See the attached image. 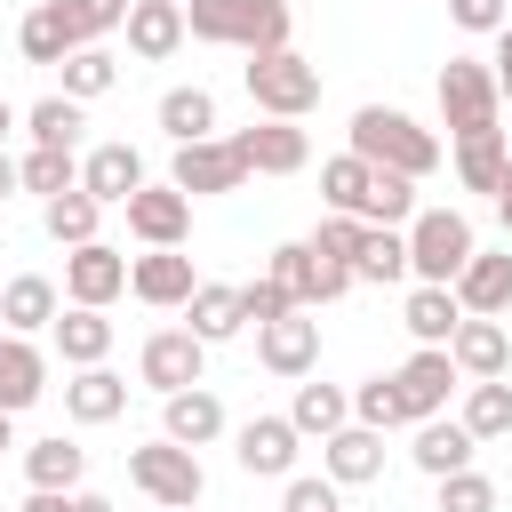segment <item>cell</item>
Returning a JSON list of instances; mask_svg holds the SVG:
<instances>
[{"instance_id": "obj_47", "label": "cell", "mask_w": 512, "mask_h": 512, "mask_svg": "<svg viewBox=\"0 0 512 512\" xmlns=\"http://www.w3.org/2000/svg\"><path fill=\"white\" fill-rule=\"evenodd\" d=\"M360 240H368V216H336V208H328V216L312 224V248H320V256H336V264H352V256H360Z\"/></svg>"}, {"instance_id": "obj_41", "label": "cell", "mask_w": 512, "mask_h": 512, "mask_svg": "<svg viewBox=\"0 0 512 512\" xmlns=\"http://www.w3.org/2000/svg\"><path fill=\"white\" fill-rule=\"evenodd\" d=\"M64 24L80 32V48H104V32H128V8L136 0H56Z\"/></svg>"}, {"instance_id": "obj_28", "label": "cell", "mask_w": 512, "mask_h": 512, "mask_svg": "<svg viewBox=\"0 0 512 512\" xmlns=\"http://www.w3.org/2000/svg\"><path fill=\"white\" fill-rule=\"evenodd\" d=\"M48 336H56L64 368H104V352H112V320H104V312H88V304H64Z\"/></svg>"}, {"instance_id": "obj_36", "label": "cell", "mask_w": 512, "mask_h": 512, "mask_svg": "<svg viewBox=\"0 0 512 512\" xmlns=\"http://www.w3.org/2000/svg\"><path fill=\"white\" fill-rule=\"evenodd\" d=\"M24 192H40V208L48 200H64V192H80V152H56V144H32L24 160Z\"/></svg>"}, {"instance_id": "obj_54", "label": "cell", "mask_w": 512, "mask_h": 512, "mask_svg": "<svg viewBox=\"0 0 512 512\" xmlns=\"http://www.w3.org/2000/svg\"><path fill=\"white\" fill-rule=\"evenodd\" d=\"M496 216H504V232H512V168H504V192H496Z\"/></svg>"}, {"instance_id": "obj_32", "label": "cell", "mask_w": 512, "mask_h": 512, "mask_svg": "<svg viewBox=\"0 0 512 512\" xmlns=\"http://www.w3.org/2000/svg\"><path fill=\"white\" fill-rule=\"evenodd\" d=\"M400 328L416 336V344H448L456 328H464V304H456V288H408V304H400Z\"/></svg>"}, {"instance_id": "obj_15", "label": "cell", "mask_w": 512, "mask_h": 512, "mask_svg": "<svg viewBox=\"0 0 512 512\" xmlns=\"http://www.w3.org/2000/svg\"><path fill=\"white\" fill-rule=\"evenodd\" d=\"M448 360H456V376H464V384H496V376H512V328H504V320H472V312H464V328L448 336Z\"/></svg>"}, {"instance_id": "obj_21", "label": "cell", "mask_w": 512, "mask_h": 512, "mask_svg": "<svg viewBox=\"0 0 512 512\" xmlns=\"http://www.w3.org/2000/svg\"><path fill=\"white\" fill-rule=\"evenodd\" d=\"M456 304L472 320H504L512 312V248H480L464 272H456Z\"/></svg>"}, {"instance_id": "obj_43", "label": "cell", "mask_w": 512, "mask_h": 512, "mask_svg": "<svg viewBox=\"0 0 512 512\" xmlns=\"http://www.w3.org/2000/svg\"><path fill=\"white\" fill-rule=\"evenodd\" d=\"M408 216H416V176H392V168H376V184H368V224H392V232H408Z\"/></svg>"}, {"instance_id": "obj_35", "label": "cell", "mask_w": 512, "mask_h": 512, "mask_svg": "<svg viewBox=\"0 0 512 512\" xmlns=\"http://www.w3.org/2000/svg\"><path fill=\"white\" fill-rule=\"evenodd\" d=\"M368 184H376V168H368L360 152H336V160H320V200H328L336 216H368Z\"/></svg>"}, {"instance_id": "obj_5", "label": "cell", "mask_w": 512, "mask_h": 512, "mask_svg": "<svg viewBox=\"0 0 512 512\" xmlns=\"http://www.w3.org/2000/svg\"><path fill=\"white\" fill-rule=\"evenodd\" d=\"M128 480H136L160 512H192V504L208 496L200 448H176V440H144V448H128Z\"/></svg>"}, {"instance_id": "obj_17", "label": "cell", "mask_w": 512, "mask_h": 512, "mask_svg": "<svg viewBox=\"0 0 512 512\" xmlns=\"http://www.w3.org/2000/svg\"><path fill=\"white\" fill-rule=\"evenodd\" d=\"M144 184H152V176H144V152H136V144H96V152L80 160V192L104 200V208H128Z\"/></svg>"}, {"instance_id": "obj_51", "label": "cell", "mask_w": 512, "mask_h": 512, "mask_svg": "<svg viewBox=\"0 0 512 512\" xmlns=\"http://www.w3.org/2000/svg\"><path fill=\"white\" fill-rule=\"evenodd\" d=\"M16 192H24V168H16V160H8V152H0V208H8V200H16Z\"/></svg>"}, {"instance_id": "obj_50", "label": "cell", "mask_w": 512, "mask_h": 512, "mask_svg": "<svg viewBox=\"0 0 512 512\" xmlns=\"http://www.w3.org/2000/svg\"><path fill=\"white\" fill-rule=\"evenodd\" d=\"M72 496H80V488H72ZM72 496H64V488H24L16 512H72Z\"/></svg>"}, {"instance_id": "obj_3", "label": "cell", "mask_w": 512, "mask_h": 512, "mask_svg": "<svg viewBox=\"0 0 512 512\" xmlns=\"http://www.w3.org/2000/svg\"><path fill=\"white\" fill-rule=\"evenodd\" d=\"M480 256V240H472V216L464 208H416L408 216V280H424V288H456V272Z\"/></svg>"}, {"instance_id": "obj_42", "label": "cell", "mask_w": 512, "mask_h": 512, "mask_svg": "<svg viewBox=\"0 0 512 512\" xmlns=\"http://www.w3.org/2000/svg\"><path fill=\"white\" fill-rule=\"evenodd\" d=\"M112 80H120V56H112V48H80V56L64 64V96H72V104H96Z\"/></svg>"}, {"instance_id": "obj_27", "label": "cell", "mask_w": 512, "mask_h": 512, "mask_svg": "<svg viewBox=\"0 0 512 512\" xmlns=\"http://www.w3.org/2000/svg\"><path fill=\"white\" fill-rule=\"evenodd\" d=\"M40 392H48V360H40V344H32V336H0V408L24 416Z\"/></svg>"}, {"instance_id": "obj_6", "label": "cell", "mask_w": 512, "mask_h": 512, "mask_svg": "<svg viewBox=\"0 0 512 512\" xmlns=\"http://www.w3.org/2000/svg\"><path fill=\"white\" fill-rule=\"evenodd\" d=\"M496 112H504L496 64L448 56V64H440V120H448V136H480V128H496Z\"/></svg>"}, {"instance_id": "obj_30", "label": "cell", "mask_w": 512, "mask_h": 512, "mask_svg": "<svg viewBox=\"0 0 512 512\" xmlns=\"http://www.w3.org/2000/svg\"><path fill=\"white\" fill-rule=\"evenodd\" d=\"M152 120H160L168 144H208V136H216V96H208L200 80H192V88H168Z\"/></svg>"}, {"instance_id": "obj_57", "label": "cell", "mask_w": 512, "mask_h": 512, "mask_svg": "<svg viewBox=\"0 0 512 512\" xmlns=\"http://www.w3.org/2000/svg\"><path fill=\"white\" fill-rule=\"evenodd\" d=\"M496 88H504V104H512V80H496Z\"/></svg>"}, {"instance_id": "obj_19", "label": "cell", "mask_w": 512, "mask_h": 512, "mask_svg": "<svg viewBox=\"0 0 512 512\" xmlns=\"http://www.w3.org/2000/svg\"><path fill=\"white\" fill-rule=\"evenodd\" d=\"M56 312H64V288L48 272H16L0 288V336H40V328H56Z\"/></svg>"}, {"instance_id": "obj_16", "label": "cell", "mask_w": 512, "mask_h": 512, "mask_svg": "<svg viewBox=\"0 0 512 512\" xmlns=\"http://www.w3.org/2000/svg\"><path fill=\"white\" fill-rule=\"evenodd\" d=\"M232 144H240L248 176H296V168L312 160V136H304L296 120H256V128H240Z\"/></svg>"}, {"instance_id": "obj_24", "label": "cell", "mask_w": 512, "mask_h": 512, "mask_svg": "<svg viewBox=\"0 0 512 512\" xmlns=\"http://www.w3.org/2000/svg\"><path fill=\"white\" fill-rule=\"evenodd\" d=\"M16 48H24V64H72L80 56V32L64 24V8L56 0H40V8H24V24H16Z\"/></svg>"}, {"instance_id": "obj_22", "label": "cell", "mask_w": 512, "mask_h": 512, "mask_svg": "<svg viewBox=\"0 0 512 512\" xmlns=\"http://www.w3.org/2000/svg\"><path fill=\"white\" fill-rule=\"evenodd\" d=\"M160 440H176V448H208V440H224V400H216L208 384L168 392V400H160Z\"/></svg>"}, {"instance_id": "obj_23", "label": "cell", "mask_w": 512, "mask_h": 512, "mask_svg": "<svg viewBox=\"0 0 512 512\" xmlns=\"http://www.w3.org/2000/svg\"><path fill=\"white\" fill-rule=\"evenodd\" d=\"M176 48H184V0H136L128 8V56L168 64Z\"/></svg>"}, {"instance_id": "obj_45", "label": "cell", "mask_w": 512, "mask_h": 512, "mask_svg": "<svg viewBox=\"0 0 512 512\" xmlns=\"http://www.w3.org/2000/svg\"><path fill=\"white\" fill-rule=\"evenodd\" d=\"M432 488H440V512H496V480L472 472V464L448 472V480H432Z\"/></svg>"}, {"instance_id": "obj_12", "label": "cell", "mask_w": 512, "mask_h": 512, "mask_svg": "<svg viewBox=\"0 0 512 512\" xmlns=\"http://www.w3.org/2000/svg\"><path fill=\"white\" fill-rule=\"evenodd\" d=\"M296 448H304V432L288 416H248L232 432V456H240L248 480H296Z\"/></svg>"}, {"instance_id": "obj_34", "label": "cell", "mask_w": 512, "mask_h": 512, "mask_svg": "<svg viewBox=\"0 0 512 512\" xmlns=\"http://www.w3.org/2000/svg\"><path fill=\"white\" fill-rule=\"evenodd\" d=\"M288 424H296L304 440H328V432H344V424H352V392H344V384H296Z\"/></svg>"}, {"instance_id": "obj_10", "label": "cell", "mask_w": 512, "mask_h": 512, "mask_svg": "<svg viewBox=\"0 0 512 512\" xmlns=\"http://www.w3.org/2000/svg\"><path fill=\"white\" fill-rule=\"evenodd\" d=\"M200 368H208V344H200L192 328H152L144 352H136V376H144L160 400H168V392H192Z\"/></svg>"}, {"instance_id": "obj_39", "label": "cell", "mask_w": 512, "mask_h": 512, "mask_svg": "<svg viewBox=\"0 0 512 512\" xmlns=\"http://www.w3.org/2000/svg\"><path fill=\"white\" fill-rule=\"evenodd\" d=\"M472 440H504L512 432V384L496 376V384H464V416H456Z\"/></svg>"}, {"instance_id": "obj_33", "label": "cell", "mask_w": 512, "mask_h": 512, "mask_svg": "<svg viewBox=\"0 0 512 512\" xmlns=\"http://www.w3.org/2000/svg\"><path fill=\"white\" fill-rule=\"evenodd\" d=\"M80 472H88V448L80 440H64V432H48V440H32L24 448V488H80Z\"/></svg>"}, {"instance_id": "obj_1", "label": "cell", "mask_w": 512, "mask_h": 512, "mask_svg": "<svg viewBox=\"0 0 512 512\" xmlns=\"http://www.w3.org/2000/svg\"><path fill=\"white\" fill-rule=\"evenodd\" d=\"M344 136H352L344 152H360L368 168H392V176H416V184L440 168V136H432L424 120H408L400 104H360Z\"/></svg>"}, {"instance_id": "obj_18", "label": "cell", "mask_w": 512, "mask_h": 512, "mask_svg": "<svg viewBox=\"0 0 512 512\" xmlns=\"http://www.w3.org/2000/svg\"><path fill=\"white\" fill-rule=\"evenodd\" d=\"M128 232H136L144 248H184V232H192V200H184L176 184H144V192L128 200Z\"/></svg>"}, {"instance_id": "obj_44", "label": "cell", "mask_w": 512, "mask_h": 512, "mask_svg": "<svg viewBox=\"0 0 512 512\" xmlns=\"http://www.w3.org/2000/svg\"><path fill=\"white\" fill-rule=\"evenodd\" d=\"M352 424H368V432H392V424H408V416H400V392H392V376H368V384L352 392Z\"/></svg>"}, {"instance_id": "obj_53", "label": "cell", "mask_w": 512, "mask_h": 512, "mask_svg": "<svg viewBox=\"0 0 512 512\" xmlns=\"http://www.w3.org/2000/svg\"><path fill=\"white\" fill-rule=\"evenodd\" d=\"M72 512H112V496H96V488H80V496H72Z\"/></svg>"}, {"instance_id": "obj_59", "label": "cell", "mask_w": 512, "mask_h": 512, "mask_svg": "<svg viewBox=\"0 0 512 512\" xmlns=\"http://www.w3.org/2000/svg\"><path fill=\"white\" fill-rule=\"evenodd\" d=\"M152 512H160V504H152Z\"/></svg>"}, {"instance_id": "obj_26", "label": "cell", "mask_w": 512, "mask_h": 512, "mask_svg": "<svg viewBox=\"0 0 512 512\" xmlns=\"http://www.w3.org/2000/svg\"><path fill=\"white\" fill-rule=\"evenodd\" d=\"M472 432L456 424V416H432V424H416V448H408V464L424 472V480H448V472H464L472 464Z\"/></svg>"}, {"instance_id": "obj_38", "label": "cell", "mask_w": 512, "mask_h": 512, "mask_svg": "<svg viewBox=\"0 0 512 512\" xmlns=\"http://www.w3.org/2000/svg\"><path fill=\"white\" fill-rule=\"evenodd\" d=\"M80 128H88V104H72V96H40V104L24 112V136H32V144H56V152H72Z\"/></svg>"}, {"instance_id": "obj_37", "label": "cell", "mask_w": 512, "mask_h": 512, "mask_svg": "<svg viewBox=\"0 0 512 512\" xmlns=\"http://www.w3.org/2000/svg\"><path fill=\"white\" fill-rule=\"evenodd\" d=\"M352 272H360L368 288H392V280H408V232H392V224H368V240H360V256H352Z\"/></svg>"}, {"instance_id": "obj_9", "label": "cell", "mask_w": 512, "mask_h": 512, "mask_svg": "<svg viewBox=\"0 0 512 512\" xmlns=\"http://www.w3.org/2000/svg\"><path fill=\"white\" fill-rule=\"evenodd\" d=\"M456 384H464V376H456L448 344H416V352L392 368V392H400V416H408V424H432V416L448 408Z\"/></svg>"}, {"instance_id": "obj_4", "label": "cell", "mask_w": 512, "mask_h": 512, "mask_svg": "<svg viewBox=\"0 0 512 512\" xmlns=\"http://www.w3.org/2000/svg\"><path fill=\"white\" fill-rule=\"evenodd\" d=\"M248 104L264 112V120H304L312 104H320V64L312 56H296V48H272V56H248Z\"/></svg>"}, {"instance_id": "obj_8", "label": "cell", "mask_w": 512, "mask_h": 512, "mask_svg": "<svg viewBox=\"0 0 512 512\" xmlns=\"http://www.w3.org/2000/svg\"><path fill=\"white\" fill-rule=\"evenodd\" d=\"M168 184H176L184 200H216V192H240V184H248V160H240V144H232V136L176 144V160H168Z\"/></svg>"}, {"instance_id": "obj_13", "label": "cell", "mask_w": 512, "mask_h": 512, "mask_svg": "<svg viewBox=\"0 0 512 512\" xmlns=\"http://www.w3.org/2000/svg\"><path fill=\"white\" fill-rule=\"evenodd\" d=\"M112 296H128V256H120V248H104V240L72 248V256H64V304L104 312Z\"/></svg>"}, {"instance_id": "obj_40", "label": "cell", "mask_w": 512, "mask_h": 512, "mask_svg": "<svg viewBox=\"0 0 512 512\" xmlns=\"http://www.w3.org/2000/svg\"><path fill=\"white\" fill-rule=\"evenodd\" d=\"M96 216H104V200H88V192H64V200L40 208V224H48L56 248H88L96 240Z\"/></svg>"}, {"instance_id": "obj_58", "label": "cell", "mask_w": 512, "mask_h": 512, "mask_svg": "<svg viewBox=\"0 0 512 512\" xmlns=\"http://www.w3.org/2000/svg\"><path fill=\"white\" fill-rule=\"evenodd\" d=\"M504 8H512V0H504Z\"/></svg>"}, {"instance_id": "obj_14", "label": "cell", "mask_w": 512, "mask_h": 512, "mask_svg": "<svg viewBox=\"0 0 512 512\" xmlns=\"http://www.w3.org/2000/svg\"><path fill=\"white\" fill-rule=\"evenodd\" d=\"M256 360H264L272 376H288V384H304V376L320 368V320H312V312H288V320H272V328H256Z\"/></svg>"}, {"instance_id": "obj_49", "label": "cell", "mask_w": 512, "mask_h": 512, "mask_svg": "<svg viewBox=\"0 0 512 512\" xmlns=\"http://www.w3.org/2000/svg\"><path fill=\"white\" fill-rule=\"evenodd\" d=\"M448 16H456V32H488V40L512 24V8H504V0H448Z\"/></svg>"}, {"instance_id": "obj_48", "label": "cell", "mask_w": 512, "mask_h": 512, "mask_svg": "<svg viewBox=\"0 0 512 512\" xmlns=\"http://www.w3.org/2000/svg\"><path fill=\"white\" fill-rule=\"evenodd\" d=\"M240 312H248L256 328H272V320H288V312H304V304H296V296L264 272V280H248V288H240Z\"/></svg>"}, {"instance_id": "obj_55", "label": "cell", "mask_w": 512, "mask_h": 512, "mask_svg": "<svg viewBox=\"0 0 512 512\" xmlns=\"http://www.w3.org/2000/svg\"><path fill=\"white\" fill-rule=\"evenodd\" d=\"M8 448H16V416L0 408V456H8Z\"/></svg>"}, {"instance_id": "obj_56", "label": "cell", "mask_w": 512, "mask_h": 512, "mask_svg": "<svg viewBox=\"0 0 512 512\" xmlns=\"http://www.w3.org/2000/svg\"><path fill=\"white\" fill-rule=\"evenodd\" d=\"M8 128H16V112H8V96H0V136H8Z\"/></svg>"}, {"instance_id": "obj_7", "label": "cell", "mask_w": 512, "mask_h": 512, "mask_svg": "<svg viewBox=\"0 0 512 512\" xmlns=\"http://www.w3.org/2000/svg\"><path fill=\"white\" fill-rule=\"evenodd\" d=\"M264 272H272L304 312H320V304H336V296H352V288H360V272H352V264H336V256H320L312 240H280Z\"/></svg>"}, {"instance_id": "obj_31", "label": "cell", "mask_w": 512, "mask_h": 512, "mask_svg": "<svg viewBox=\"0 0 512 512\" xmlns=\"http://www.w3.org/2000/svg\"><path fill=\"white\" fill-rule=\"evenodd\" d=\"M184 312H192V320H184V328H192V336H200V344H232V336H240V328H248V312H240V288H224V280H200V288H192V304H184Z\"/></svg>"}, {"instance_id": "obj_52", "label": "cell", "mask_w": 512, "mask_h": 512, "mask_svg": "<svg viewBox=\"0 0 512 512\" xmlns=\"http://www.w3.org/2000/svg\"><path fill=\"white\" fill-rule=\"evenodd\" d=\"M488 64H496V80H512V24L496 32V56H488Z\"/></svg>"}, {"instance_id": "obj_11", "label": "cell", "mask_w": 512, "mask_h": 512, "mask_svg": "<svg viewBox=\"0 0 512 512\" xmlns=\"http://www.w3.org/2000/svg\"><path fill=\"white\" fill-rule=\"evenodd\" d=\"M192 288H200V272H192L184 248H144V256H128V296H136V304H152V312H184Z\"/></svg>"}, {"instance_id": "obj_29", "label": "cell", "mask_w": 512, "mask_h": 512, "mask_svg": "<svg viewBox=\"0 0 512 512\" xmlns=\"http://www.w3.org/2000/svg\"><path fill=\"white\" fill-rule=\"evenodd\" d=\"M128 408V376H112V368H72V384H64V416L72 424H112Z\"/></svg>"}, {"instance_id": "obj_20", "label": "cell", "mask_w": 512, "mask_h": 512, "mask_svg": "<svg viewBox=\"0 0 512 512\" xmlns=\"http://www.w3.org/2000/svg\"><path fill=\"white\" fill-rule=\"evenodd\" d=\"M320 472H328L336 488H368V480H384V432H368V424L328 432V440H320Z\"/></svg>"}, {"instance_id": "obj_25", "label": "cell", "mask_w": 512, "mask_h": 512, "mask_svg": "<svg viewBox=\"0 0 512 512\" xmlns=\"http://www.w3.org/2000/svg\"><path fill=\"white\" fill-rule=\"evenodd\" d=\"M504 168H512V136L504 128H480V136H456V184L464 192H504Z\"/></svg>"}, {"instance_id": "obj_2", "label": "cell", "mask_w": 512, "mask_h": 512, "mask_svg": "<svg viewBox=\"0 0 512 512\" xmlns=\"http://www.w3.org/2000/svg\"><path fill=\"white\" fill-rule=\"evenodd\" d=\"M288 0H184V32L208 48H240V56H272L288 48Z\"/></svg>"}, {"instance_id": "obj_46", "label": "cell", "mask_w": 512, "mask_h": 512, "mask_svg": "<svg viewBox=\"0 0 512 512\" xmlns=\"http://www.w3.org/2000/svg\"><path fill=\"white\" fill-rule=\"evenodd\" d=\"M280 512H344V488L328 472H296V480H280Z\"/></svg>"}]
</instances>
